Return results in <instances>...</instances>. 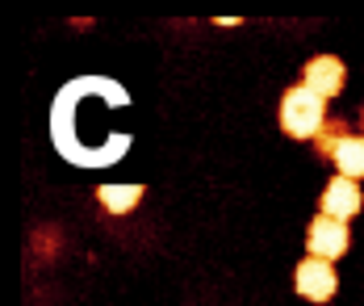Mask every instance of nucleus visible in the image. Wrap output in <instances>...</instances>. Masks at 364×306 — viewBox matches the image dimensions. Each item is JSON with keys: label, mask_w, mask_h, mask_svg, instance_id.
I'll list each match as a JSON object with an SVG mask.
<instances>
[{"label": "nucleus", "mask_w": 364, "mask_h": 306, "mask_svg": "<svg viewBox=\"0 0 364 306\" xmlns=\"http://www.w3.org/2000/svg\"><path fill=\"white\" fill-rule=\"evenodd\" d=\"M327 101L314 93V88H306V84H293L285 88V97H281V130L289 134V139H318V130L327 126Z\"/></svg>", "instance_id": "f257e3e1"}, {"label": "nucleus", "mask_w": 364, "mask_h": 306, "mask_svg": "<svg viewBox=\"0 0 364 306\" xmlns=\"http://www.w3.org/2000/svg\"><path fill=\"white\" fill-rule=\"evenodd\" d=\"M348 248H352V231H348V223H339V218L318 214V218L310 223V231H306V252H310L314 260H331V265H335Z\"/></svg>", "instance_id": "f03ea898"}, {"label": "nucleus", "mask_w": 364, "mask_h": 306, "mask_svg": "<svg viewBox=\"0 0 364 306\" xmlns=\"http://www.w3.org/2000/svg\"><path fill=\"white\" fill-rule=\"evenodd\" d=\"M293 285H297V294L306 298V302H331V294L339 290V277H335V265L331 260H314V256H306L297 273H293Z\"/></svg>", "instance_id": "7ed1b4c3"}, {"label": "nucleus", "mask_w": 364, "mask_h": 306, "mask_svg": "<svg viewBox=\"0 0 364 306\" xmlns=\"http://www.w3.org/2000/svg\"><path fill=\"white\" fill-rule=\"evenodd\" d=\"M301 84L314 88L323 101H331V97L343 93V84H348V68H343L335 55H314V59L306 63V72H301Z\"/></svg>", "instance_id": "20e7f679"}, {"label": "nucleus", "mask_w": 364, "mask_h": 306, "mask_svg": "<svg viewBox=\"0 0 364 306\" xmlns=\"http://www.w3.org/2000/svg\"><path fill=\"white\" fill-rule=\"evenodd\" d=\"M360 206H364L360 185H356V181H348V176H335L327 189H323V214H327V218L348 223L352 214H360Z\"/></svg>", "instance_id": "39448f33"}, {"label": "nucleus", "mask_w": 364, "mask_h": 306, "mask_svg": "<svg viewBox=\"0 0 364 306\" xmlns=\"http://www.w3.org/2000/svg\"><path fill=\"white\" fill-rule=\"evenodd\" d=\"M97 201H101V210H109V214H130V210L143 201V185H101V189H97Z\"/></svg>", "instance_id": "423d86ee"}, {"label": "nucleus", "mask_w": 364, "mask_h": 306, "mask_svg": "<svg viewBox=\"0 0 364 306\" xmlns=\"http://www.w3.org/2000/svg\"><path fill=\"white\" fill-rule=\"evenodd\" d=\"M335 168H339V176L360 181L364 176V134H348L343 139V147L335 152Z\"/></svg>", "instance_id": "0eeeda50"}, {"label": "nucleus", "mask_w": 364, "mask_h": 306, "mask_svg": "<svg viewBox=\"0 0 364 306\" xmlns=\"http://www.w3.org/2000/svg\"><path fill=\"white\" fill-rule=\"evenodd\" d=\"M343 139H348V122H343V117H331L327 126L318 130V139H314V152L335 159V152L343 147Z\"/></svg>", "instance_id": "6e6552de"}, {"label": "nucleus", "mask_w": 364, "mask_h": 306, "mask_svg": "<svg viewBox=\"0 0 364 306\" xmlns=\"http://www.w3.org/2000/svg\"><path fill=\"white\" fill-rule=\"evenodd\" d=\"M360 117H364V114H360Z\"/></svg>", "instance_id": "1a4fd4ad"}]
</instances>
